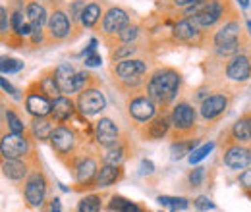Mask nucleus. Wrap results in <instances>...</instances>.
I'll list each match as a JSON object with an SVG mask.
<instances>
[{
  "instance_id": "obj_16",
  "label": "nucleus",
  "mask_w": 251,
  "mask_h": 212,
  "mask_svg": "<svg viewBox=\"0 0 251 212\" xmlns=\"http://www.w3.org/2000/svg\"><path fill=\"white\" fill-rule=\"evenodd\" d=\"M224 75L228 81H234V83H248L251 79V47L248 50L232 56L226 60L224 66Z\"/></svg>"
},
{
  "instance_id": "obj_47",
  "label": "nucleus",
  "mask_w": 251,
  "mask_h": 212,
  "mask_svg": "<svg viewBox=\"0 0 251 212\" xmlns=\"http://www.w3.org/2000/svg\"><path fill=\"white\" fill-rule=\"evenodd\" d=\"M2 89L8 93V94H12V96H16V98H18V91H16V89L6 81V77H2Z\"/></svg>"
},
{
  "instance_id": "obj_30",
  "label": "nucleus",
  "mask_w": 251,
  "mask_h": 212,
  "mask_svg": "<svg viewBox=\"0 0 251 212\" xmlns=\"http://www.w3.org/2000/svg\"><path fill=\"white\" fill-rule=\"evenodd\" d=\"M39 83H41L43 91L47 93L52 100L62 94V93H60V87H58V81H56V75H54V68L45 70V71L39 75Z\"/></svg>"
},
{
  "instance_id": "obj_29",
  "label": "nucleus",
  "mask_w": 251,
  "mask_h": 212,
  "mask_svg": "<svg viewBox=\"0 0 251 212\" xmlns=\"http://www.w3.org/2000/svg\"><path fill=\"white\" fill-rule=\"evenodd\" d=\"M56 121L52 120L50 116L49 118H33L29 123V133L35 141H49L50 139V133L54 131V125Z\"/></svg>"
},
{
  "instance_id": "obj_42",
  "label": "nucleus",
  "mask_w": 251,
  "mask_h": 212,
  "mask_svg": "<svg viewBox=\"0 0 251 212\" xmlns=\"http://www.w3.org/2000/svg\"><path fill=\"white\" fill-rule=\"evenodd\" d=\"M193 207H195V211H199V212H209L215 209V203H213L209 197L201 195V197H197V199L193 201Z\"/></svg>"
},
{
  "instance_id": "obj_43",
  "label": "nucleus",
  "mask_w": 251,
  "mask_h": 212,
  "mask_svg": "<svg viewBox=\"0 0 251 212\" xmlns=\"http://www.w3.org/2000/svg\"><path fill=\"white\" fill-rule=\"evenodd\" d=\"M238 183H240V187L244 189V193H246V191H251V166L250 168H246V170L240 174Z\"/></svg>"
},
{
  "instance_id": "obj_36",
  "label": "nucleus",
  "mask_w": 251,
  "mask_h": 212,
  "mask_svg": "<svg viewBox=\"0 0 251 212\" xmlns=\"http://www.w3.org/2000/svg\"><path fill=\"white\" fill-rule=\"evenodd\" d=\"M0 39L4 45H10L12 41V22L6 6H0Z\"/></svg>"
},
{
  "instance_id": "obj_24",
  "label": "nucleus",
  "mask_w": 251,
  "mask_h": 212,
  "mask_svg": "<svg viewBox=\"0 0 251 212\" xmlns=\"http://www.w3.org/2000/svg\"><path fill=\"white\" fill-rule=\"evenodd\" d=\"M100 152V162L102 164H112V166H122L127 154V147H126L124 139H120L118 143H112L108 147H99Z\"/></svg>"
},
{
  "instance_id": "obj_1",
  "label": "nucleus",
  "mask_w": 251,
  "mask_h": 212,
  "mask_svg": "<svg viewBox=\"0 0 251 212\" xmlns=\"http://www.w3.org/2000/svg\"><path fill=\"white\" fill-rule=\"evenodd\" d=\"M209 45L213 47V54L220 60H228L250 48V37L244 29L238 14L228 18L211 33Z\"/></svg>"
},
{
  "instance_id": "obj_28",
  "label": "nucleus",
  "mask_w": 251,
  "mask_h": 212,
  "mask_svg": "<svg viewBox=\"0 0 251 212\" xmlns=\"http://www.w3.org/2000/svg\"><path fill=\"white\" fill-rule=\"evenodd\" d=\"M141 33H143V27L139 25V24H135V22H131L127 27L120 31L116 37H112V39H108V41H104V45L108 47V48H114V47H118V45H126V43H137V39L141 37Z\"/></svg>"
},
{
  "instance_id": "obj_23",
  "label": "nucleus",
  "mask_w": 251,
  "mask_h": 212,
  "mask_svg": "<svg viewBox=\"0 0 251 212\" xmlns=\"http://www.w3.org/2000/svg\"><path fill=\"white\" fill-rule=\"evenodd\" d=\"M77 106H75V100H72V96L68 94H60L52 100V114L50 118L56 121V123H66L74 118Z\"/></svg>"
},
{
  "instance_id": "obj_9",
  "label": "nucleus",
  "mask_w": 251,
  "mask_h": 212,
  "mask_svg": "<svg viewBox=\"0 0 251 212\" xmlns=\"http://www.w3.org/2000/svg\"><path fill=\"white\" fill-rule=\"evenodd\" d=\"M25 14L31 25V45H45V29L49 22V4L47 0H25Z\"/></svg>"
},
{
  "instance_id": "obj_44",
  "label": "nucleus",
  "mask_w": 251,
  "mask_h": 212,
  "mask_svg": "<svg viewBox=\"0 0 251 212\" xmlns=\"http://www.w3.org/2000/svg\"><path fill=\"white\" fill-rule=\"evenodd\" d=\"M100 54H89V56H85L83 58V64H85V68H97V66H100Z\"/></svg>"
},
{
  "instance_id": "obj_14",
  "label": "nucleus",
  "mask_w": 251,
  "mask_h": 212,
  "mask_svg": "<svg viewBox=\"0 0 251 212\" xmlns=\"http://www.w3.org/2000/svg\"><path fill=\"white\" fill-rule=\"evenodd\" d=\"M25 110L31 118H49L52 114V98L43 91L39 79L25 89Z\"/></svg>"
},
{
  "instance_id": "obj_35",
  "label": "nucleus",
  "mask_w": 251,
  "mask_h": 212,
  "mask_svg": "<svg viewBox=\"0 0 251 212\" xmlns=\"http://www.w3.org/2000/svg\"><path fill=\"white\" fill-rule=\"evenodd\" d=\"M4 120L8 123V131H12V133H27L29 129L25 127V123L24 120L16 114V110H12L10 106L4 110Z\"/></svg>"
},
{
  "instance_id": "obj_25",
  "label": "nucleus",
  "mask_w": 251,
  "mask_h": 212,
  "mask_svg": "<svg viewBox=\"0 0 251 212\" xmlns=\"http://www.w3.org/2000/svg\"><path fill=\"white\" fill-rule=\"evenodd\" d=\"M54 75H56V81H58V87H60V93L62 94H75L74 93V75H75V70L70 62H62L54 68Z\"/></svg>"
},
{
  "instance_id": "obj_34",
  "label": "nucleus",
  "mask_w": 251,
  "mask_h": 212,
  "mask_svg": "<svg viewBox=\"0 0 251 212\" xmlns=\"http://www.w3.org/2000/svg\"><path fill=\"white\" fill-rule=\"evenodd\" d=\"M197 139L193 137V139H182V141H174L172 143V147H170V151H172V158L174 160H180V158H184L186 154H191V152L195 151V147H197Z\"/></svg>"
},
{
  "instance_id": "obj_11",
  "label": "nucleus",
  "mask_w": 251,
  "mask_h": 212,
  "mask_svg": "<svg viewBox=\"0 0 251 212\" xmlns=\"http://www.w3.org/2000/svg\"><path fill=\"white\" fill-rule=\"evenodd\" d=\"M31 133H12V131H2V139H0V152H2V160L6 158H27L35 154L31 149Z\"/></svg>"
},
{
  "instance_id": "obj_12",
  "label": "nucleus",
  "mask_w": 251,
  "mask_h": 212,
  "mask_svg": "<svg viewBox=\"0 0 251 212\" xmlns=\"http://www.w3.org/2000/svg\"><path fill=\"white\" fill-rule=\"evenodd\" d=\"M230 104H232V94L226 91L211 93V94H207L201 100V104H199V116L203 118V121H207V123H215V121H219L226 114V110L230 108Z\"/></svg>"
},
{
  "instance_id": "obj_6",
  "label": "nucleus",
  "mask_w": 251,
  "mask_h": 212,
  "mask_svg": "<svg viewBox=\"0 0 251 212\" xmlns=\"http://www.w3.org/2000/svg\"><path fill=\"white\" fill-rule=\"evenodd\" d=\"M49 143H50V149L56 154V158L64 166L70 168L74 164V160L77 158V135H75V131L64 123H58L54 127V131L50 133Z\"/></svg>"
},
{
  "instance_id": "obj_38",
  "label": "nucleus",
  "mask_w": 251,
  "mask_h": 212,
  "mask_svg": "<svg viewBox=\"0 0 251 212\" xmlns=\"http://www.w3.org/2000/svg\"><path fill=\"white\" fill-rule=\"evenodd\" d=\"M157 203L158 205H162V207L172 209V211H186V209L189 207L188 199H184V197H168V195H160V197H157Z\"/></svg>"
},
{
  "instance_id": "obj_18",
  "label": "nucleus",
  "mask_w": 251,
  "mask_h": 212,
  "mask_svg": "<svg viewBox=\"0 0 251 212\" xmlns=\"http://www.w3.org/2000/svg\"><path fill=\"white\" fill-rule=\"evenodd\" d=\"M170 129H172L170 110H158L153 120H149L145 125L139 127V133L145 141H160L170 133Z\"/></svg>"
},
{
  "instance_id": "obj_20",
  "label": "nucleus",
  "mask_w": 251,
  "mask_h": 212,
  "mask_svg": "<svg viewBox=\"0 0 251 212\" xmlns=\"http://www.w3.org/2000/svg\"><path fill=\"white\" fill-rule=\"evenodd\" d=\"M224 139V145L228 143H244V145H250L251 143V108L246 110L238 120L234 121L226 135H222Z\"/></svg>"
},
{
  "instance_id": "obj_39",
  "label": "nucleus",
  "mask_w": 251,
  "mask_h": 212,
  "mask_svg": "<svg viewBox=\"0 0 251 212\" xmlns=\"http://www.w3.org/2000/svg\"><path fill=\"white\" fill-rule=\"evenodd\" d=\"M0 68H2V73H16V71L24 70V62L18 60V58L4 56V58H2V64H0Z\"/></svg>"
},
{
  "instance_id": "obj_5",
  "label": "nucleus",
  "mask_w": 251,
  "mask_h": 212,
  "mask_svg": "<svg viewBox=\"0 0 251 212\" xmlns=\"http://www.w3.org/2000/svg\"><path fill=\"white\" fill-rule=\"evenodd\" d=\"M170 120H172L170 135L174 141L193 139L195 129H197V108L189 100L180 98L170 108Z\"/></svg>"
},
{
  "instance_id": "obj_33",
  "label": "nucleus",
  "mask_w": 251,
  "mask_h": 212,
  "mask_svg": "<svg viewBox=\"0 0 251 212\" xmlns=\"http://www.w3.org/2000/svg\"><path fill=\"white\" fill-rule=\"evenodd\" d=\"M139 52V45L137 43H126L118 45L114 48H110V62H120L126 58H133V54Z\"/></svg>"
},
{
  "instance_id": "obj_40",
  "label": "nucleus",
  "mask_w": 251,
  "mask_h": 212,
  "mask_svg": "<svg viewBox=\"0 0 251 212\" xmlns=\"http://www.w3.org/2000/svg\"><path fill=\"white\" fill-rule=\"evenodd\" d=\"M213 147H215V143H205V145H201L199 149H195V151L189 154V164H197V162H201L209 152L213 151Z\"/></svg>"
},
{
  "instance_id": "obj_37",
  "label": "nucleus",
  "mask_w": 251,
  "mask_h": 212,
  "mask_svg": "<svg viewBox=\"0 0 251 212\" xmlns=\"http://www.w3.org/2000/svg\"><path fill=\"white\" fill-rule=\"evenodd\" d=\"M100 209H102L100 195H85L77 203V212H100Z\"/></svg>"
},
{
  "instance_id": "obj_26",
  "label": "nucleus",
  "mask_w": 251,
  "mask_h": 212,
  "mask_svg": "<svg viewBox=\"0 0 251 212\" xmlns=\"http://www.w3.org/2000/svg\"><path fill=\"white\" fill-rule=\"evenodd\" d=\"M124 178V168L122 166H112V164H102L97 174V189H106L114 183H118Z\"/></svg>"
},
{
  "instance_id": "obj_13",
  "label": "nucleus",
  "mask_w": 251,
  "mask_h": 212,
  "mask_svg": "<svg viewBox=\"0 0 251 212\" xmlns=\"http://www.w3.org/2000/svg\"><path fill=\"white\" fill-rule=\"evenodd\" d=\"M131 24V16H129V12L122 8V6H110L106 12H104V16H102V22H100V25L97 27V31L100 33V39L102 41H108V39H112V37H116L120 31L127 27Z\"/></svg>"
},
{
  "instance_id": "obj_49",
  "label": "nucleus",
  "mask_w": 251,
  "mask_h": 212,
  "mask_svg": "<svg viewBox=\"0 0 251 212\" xmlns=\"http://www.w3.org/2000/svg\"><path fill=\"white\" fill-rule=\"evenodd\" d=\"M238 4H240L242 8H248V6H250V0H238Z\"/></svg>"
},
{
  "instance_id": "obj_45",
  "label": "nucleus",
  "mask_w": 251,
  "mask_h": 212,
  "mask_svg": "<svg viewBox=\"0 0 251 212\" xmlns=\"http://www.w3.org/2000/svg\"><path fill=\"white\" fill-rule=\"evenodd\" d=\"M49 212H62V205H60V199H58V197L50 199V203H49Z\"/></svg>"
},
{
  "instance_id": "obj_17",
  "label": "nucleus",
  "mask_w": 251,
  "mask_h": 212,
  "mask_svg": "<svg viewBox=\"0 0 251 212\" xmlns=\"http://www.w3.org/2000/svg\"><path fill=\"white\" fill-rule=\"evenodd\" d=\"M75 106H77V112L81 116L91 118V116H99L106 108V98L99 87H89L85 91L77 93Z\"/></svg>"
},
{
  "instance_id": "obj_32",
  "label": "nucleus",
  "mask_w": 251,
  "mask_h": 212,
  "mask_svg": "<svg viewBox=\"0 0 251 212\" xmlns=\"http://www.w3.org/2000/svg\"><path fill=\"white\" fill-rule=\"evenodd\" d=\"M85 6H87L85 0H70V2L66 4L68 14H70L72 24H74V29H75V39L79 37V33H81V29H83V27H81V14H83Z\"/></svg>"
},
{
  "instance_id": "obj_2",
  "label": "nucleus",
  "mask_w": 251,
  "mask_h": 212,
  "mask_svg": "<svg viewBox=\"0 0 251 212\" xmlns=\"http://www.w3.org/2000/svg\"><path fill=\"white\" fill-rule=\"evenodd\" d=\"M149 68H151V62L145 56H133L120 62H112L110 66L112 83L122 94L141 93L147 87V81L151 75Z\"/></svg>"
},
{
  "instance_id": "obj_48",
  "label": "nucleus",
  "mask_w": 251,
  "mask_h": 212,
  "mask_svg": "<svg viewBox=\"0 0 251 212\" xmlns=\"http://www.w3.org/2000/svg\"><path fill=\"white\" fill-rule=\"evenodd\" d=\"M143 170H145L147 174H151V172H153V164H151L149 160H143Z\"/></svg>"
},
{
  "instance_id": "obj_46",
  "label": "nucleus",
  "mask_w": 251,
  "mask_h": 212,
  "mask_svg": "<svg viewBox=\"0 0 251 212\" xmlns=\"http://www.w3.org/2000/svg\"><path fill=\"white\" fill-rule=\"evenodd\" d=\"M122 212H143V209L137 205V203H131V201H127L124 207V211Z\"/></svg>"
},
{
  "instance_id": "obj_15",
  "label": "nucleus",
  "mask_w": 251,
  "mask_h": 212,
  "mask_svg": "<svg viewBox=\"0 0 251 212\" xmlns=\"http://www.w3.org/2000/svg\"><path fill=\"white\" fill-rule=\"evenodd\" d=\"M47 189H49V182L45 178V174L41 172V168L33 166L31 174L27 176V180L24 182V197L27 201V205L37 209L45 203L47 197Z\"/></svg>"
},
{
  "instance_id": "obj_3",
  "label": "nucleus",
  "mask_w": 251,
  "mask_h": 212,
  "mask_svg": "<svg viewBox=\"0 0 251 212\" xmlns=\"http://www.w3.org/2000/svg\"><path fill=\"white\" fill-rule=\"evenodd\" d=\"M182 83H184V77L176 68L162 66L151 71L145 93L155 100L158 110H168L178 98Z\"/></svg>"
},
{
  "instance_id": "obj_10",
  "label": "nucleus",
  "mask_w": 251,
  "mask_h": 212,
  "mask_svg": "<svg viewBox=\"0 0 251 212\" xmlns=\"http://www.w3.org/2000/svg\"><path fill=\"white\" fill-rule=\"evenodd\" d=\"M126 108H127L129 120L133 121L137 127L139 125H145L149 120H153L158 112V106L147 93L129 94L127 96V102H126Z\"/></svg>"
},
{
  "instance_id": "obj_22",
  "label": "nucleus",
  "mask_w": 251,
  "mask_h": 212,
  "mask_svg": "<svg viewBox=\"0 0 251 212\" xmlns=\"http://www.w3.org/2000/svg\"><path fill=\"white\" fill-rule=\"evenodd\" d=\"M93 139L99 147H108L112 143H118L122 139V135H120L118 125L110 120V118H100V120L95 123Z\"/></svg>"
},
{
  "instance_id": "obj_41",
  "label": "nucleus",
  "mask_w": 251,
  "mask_h": 212,
  "mask_svg": "<svg viewBox=\"0 0 251 212\" xmlns=\"http://www.w3.org/2000/svg\"><path fill=\"white\" fill-rule=\"evenodd\" d=\"M203 178H205V168L203 166H197V168H193L191 172L188 174V182L191 187H201L203 185Z\"/></svg>"
},
{
  "instance_id": "obj_50",
  "label": "nucleus",
  "mask_w": 251,
  "mask_h": 212,
  "mask_svg": "<svg viewBox=\"0 0 251 212\" xmlns=\"http://www.w3.org/2000/svg\"><path fill=\"white\" fill-rule=\"evenodd\" d=\"M248 27H250V35H251V20H248Z\"/></svg>"
},
{
  "instance_id": "obj_7",
  "label": "nucleus",
  "mask_w": 251,
  "mask_h": 212,
  "mask_svg": "<svg viewBox=\"0 0 251 212\" xmlns=\"http://www.w3.org/2000/svg\"><path fill=\"white\" fill-rule=\"evenodd\" d=\"M209 33L201 31L189 18L176 20V24L170 29V41L174 45H182V47H207L209 45Z\"/></svg>"
},
{
  "instance_id": "obj_27",
  "label": "nucleus",
  "mask_w": 251,
  "mask_h": 212,
  "mask_svg": "<svg viewBox=\"0 0 251 212\" xmlns=\"http://www.w3.org/2000/svg\"><path fill=\"white\" fill-rule=\"evenodd\" d=\"M104 12H106V10L102 8L100 2H97V0L87 2L85 10H83V14H81V27H83V29H97V27L100 25V22H102Z\"/></svg>"
},
{
  "instance_id": "obj_4",
  "label": "nucleus",
  "mask_w": 251,
  "mask_h": 212,
  "mask_svg": "<svg viewBox=\"0 0 251 212\" xmlns=\"http://www.w3.org/2000/svg\"><path fill=\"white\" fill-rule=\"evenodd\" d=\"M49 4V22L45 29V45H60L72 41L74 24L62 0H47Z\"/></svg>"
},
{
  "instance_id": "obj_8",
  "label": "nucleus",
  "mask_w": 251,
  "mask_h": 212,
  "mask_svg": "<svg viewBox=\"0 0 251 212\" xmlns=\"http://www.w3.org/2000/svg\"><path fill=\"white\" fill-rule=\"evenodd\" d=\"M74 174V191H87L97 187V174H99V164L91 154H77L74 164L70 166Z\"/></svg>"
},
{
  "instance_id": "obj_19",
  "label": "nucleus",
  "mask_w": 251,
  "mask_h": 212,
  "mask_svg": "<svg viewBox=\"0 0 251 212\" xmlns=\"http://www.w3.org/2000/svg\"><path fill=\"white\" fill-rule=\"evenodd\" d=\"M222 162L230 170H246L251 166V147L244 143H228L224 145Z\"/></svg>"
},
{
  "instance_id": "obj_21",
  "label": "nucleus",
  "mask_w": 251,
  "mask_h": 212,
  "mask_svg": "<svg viewBox=\"0 0 251 212\" xmlns=\"http://www.w3.org/2000/svg\"><path fill=\"white\" fill-rule=\"evenodd\" d=\"M33 162L27 158H6L2 160V176L10 182H25L31 174Z\"/></svg>"
},
{
  "instance_id": "obj_31",
  "label": "nucleus",
  "mask_w": 251,
  "mask_h": 212,
  "mask_svg": "<svg viewBox=\"0 0 251 212\" xmlns=\"http://www.w3.org/2000/svg\"><path fill=\"white\" fill-rule=\"evenodd\" d=\"M99 77L91 73V71H87V70H79V71H75V75H74V93L77 94V93L85 91V89H89V87H99Z\"/></svg>"
}]
</instances>
